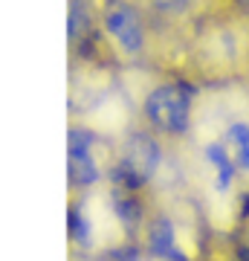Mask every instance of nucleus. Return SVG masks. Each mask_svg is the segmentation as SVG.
I'll list each match as a JSON object with an SVG mask.
<instances>
[{
	"label": "nucleus",
	"mask_w": 249,
	"mask_h": 261,
	"mask_svg": "<svg viewBox=\"0 0 249 261\" xmlns=\"http://www.w3.org/2000/svg\"><path fill=\"white\" fill-rule=\"evenodd\" d=\"M197 87L183 75H168L151 84L139 102V122L154 130L168 145H180L191 137L194 113H197Z\"/></svg>",
	"instance_id": "nucleus-1"
},
{
	"label": "nucleus",
	"mask_w": 249,
	"mask_h": 261,
	"mask_svg": "<svg viewBox=\"0 0 249 261\" xmlns=\"http://www.w3.org/2000/svg\"><path fill=\"white\" fill-rule=\"evenodd\" d=\"M99 32L113 64L142 61L151 53V23L136 0H107L99 15Z\"/></svg>",
	"instance_id": "nucleus-2"
},
{
	"label": "nucleus",
	"mask_w": 249,
	"mask_h": 261,
	"mask_svg": "<svg viewBox=\"0 0 249 261\" xmlns=\"http://www.w3.org/2000/svg\"><path fill=\"white\" fill-rule=\"evenodd\" d=\"M113 160H116V142H110L102 130L90 125H70V192L87 195L102 186V180H110Z\"/></svg>",
	"instance_id": "nucleus-3"
},
{
	"label": "nucleus",
	"mask_w": 249,
	"mask_h": 261,
	"mask_svg": "<svg viewBox=\"0 0 249 261\" xmlns=\"http://www.w3.org/2000/svg\"><path fill=\"white\" fill-rule=\"evenodd\" d=\"M78 261H119L113 252H96V255H78Z\"/></svg>",
	"instance_id": "nucleus-4"
}]
</instances>
